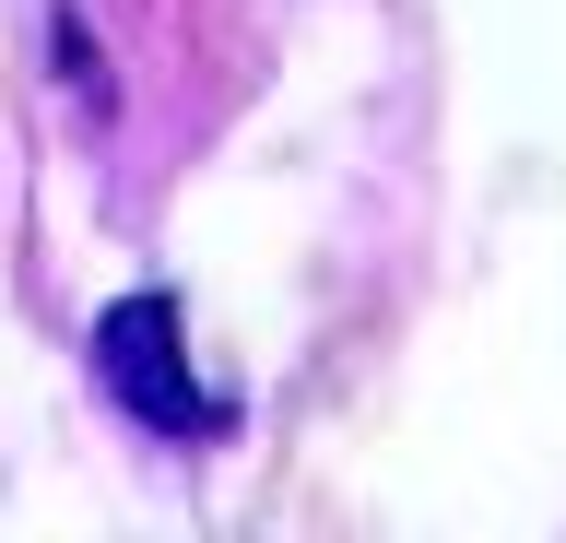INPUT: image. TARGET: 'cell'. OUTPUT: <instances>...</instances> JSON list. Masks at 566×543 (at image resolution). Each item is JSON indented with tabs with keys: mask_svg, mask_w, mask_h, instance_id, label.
<instances>
[{
	"mask_svg": "<svg viewBox=\"0 0 566 543\" xmlns=\"http://www.w3.org/2000/svg\"><path fill=\"white\" fill-rule=\"evenodd\" d=\"M95 378L130 401L142 426H166V437H212V426H224V401L189 378L177 295H118V307H106V320H95Z\"/></svg>",
	"mask_w": 566,
	"mask_h": 543,
	"instance_id": "6da1fadb",
	"label": "cell"
}]
</instances>
